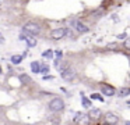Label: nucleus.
<instances>
[{"label": "nucleus", "instance_id": "7ed1b4c3", "mask_svg": "<svg viewBox=\"0 0 130 125\" xmlns=\"http://www.w3.org/2000/svg\"><path fill=\"white\" fill-rule=\"evenodd\" d=\"M74 122H76V125H90L91 119L85 113H77L74 115Z\"/></svg>", "mask_w": 130, "mask_h": 125}, {"label": "nucleus", "instance_id": "423d86ee", "mask_svg": "<svg viewBox=\"0 0 130 125\" xmlns=\"http://www.w3.org/2000/svg\"><path fill=\"white\" fill-rule=\"evenodd\" d=\"M64 36H66V28H56L51 32V38L55 39V40H59Z\"/></svg>", "mask_w": 130, "mask_h": 125}, {"label": "nucleus", "instance_id": "f257e3e1", "mask_svg": "<svg viewBox=\"0 0 130 125\" xmlns=\"http://www.w3.org/2000/svg\"><path fill=\"white\" fill-rule=\"evenodd\" d=\"M23 32L25 33L27 36H37L41 33V25L37 24V22H27L23 27Z\"/></svg>", "mask_w": 130, "mask_h": 125}, {"label": "nucleus", "instance_id": "6ab92c4d", "mask_svg": "<svg viewBox=\"0 0 130 125\" xmlns=\"http://www.w3.org/2000/svg\"><path fill=\"white\" fill-rule=\"evenodd\" d=\"M124 47H126L127 50H130V38H126V40H124Z\"/></svg>", "mask_w": 130, "mask_h": 125}, {"label": "nucleus", "instance_id": "1a4fd4ad", "mask_svg": "<svg viewBox=\"0 0 130 125\" xmlns=\"http://www.w3.org/2000/svg\"><path fill=\"white\" fill-rule=\"evenodd\" d=\"M87 115L90 117V119H99L102 117V113H101V110H98V108H91L90 113H88Z\"/></svg>", "mask_w": 130, "mask_h": 125}, {"label": "nucleus", "instance_id": "ddd939ff", "mask_svg": "<svg viewBox=\"0 0 130 125\" xmlns=\"http://www.w3.org/2000/svg\"><path fill=\"white\" fill-rule=\"evenodd\" d=\"M81 103H83V106H84V107H87V108H91V102L87 99V97L81 96Z\"/></svg>", "mask_w": 130, "mask_h": 125}, {"label": "nucleus", "instance_id": "6e6552de", "mask_svg": "<svg viewBox=\"0 0 130 125\" xmlns=\"http://www.w3.org/2000/svg\"><path fill=\"white\" fill-rule=\"evenodd\" d=\"M60 77H62L64 81H73L74 78H76V72H74L71 68H66V69H63V71H62Z\"/></svg>", "mask_w": 130, "mask_h": 125}, {"label": "nucleus", "instance_id": "20e7f679", "mask_svg": "<svg viewBox=\"0 0 130 125\" xmlns=\"http://www.w3.org/2000/svg\"><path fill=\"white\" fill-rule=\"evenodd\" d=\"M70 25L77 31V32H80V33H87L88 31H90L87 25H84L81 21H78V19H73V21L70 22Z\"/></svg>", "mask_w": 130, "mask_h": 125}, {"label": "nucleus", "instance_id": "9d476101", "mask_svg": "<svg viewBox=\"0 0 130 125\" xmlns=\"http://www.w3.org/2000/svg\"><path fill=\"white\" fill-rule=\"evenodd\" d=\"M41 69V63L39 61H32L31 63V71L34 72V74H38Z\"/></svg>", "mask_w": 130, "mask_h": 125}, {"label": "nucleus", "instance_id": "412c9836", "mask_svg": "<svg viewBox=\"0 0 130 125\" xmlns=\"http://www.w3.org/2000/svg\"><path fill=\"white\" fill-rule=\"evenodd\" d=\"M118 38H119V39H126V35H124V33H122V35H119Z\"/></svg>", "mask_w": 130, "mask_h": 125}, {"label": "nucleus", "instance_id": "5701e85b", "mask_svg": "<svg viewBox=\"0 0 130 125\" xmlns=\"http://www.w3.org/2000/svg\"><path fill=\"white\" fill-rule=\"evenodd\" d=\"M0 74H2V67H0Z\"/></svg>", "mask_w": 130, "mask_h": 125}, {"label": "nucleus", "instance_id": "39448f33", "mask_svg": "<svg viewBox=\"0 0 130 125\" xmlns=\"http://www.w3.org/2000/svg\"><path fill=\"white\" fill-rule=\"evenodd\" d=\"M104 119H105V124L106 125H116L119 122V117L115 113H106L104 115Z\"/></svg>", "mask_w": 130, "mask_h": 125}, {"label": "nucleus", "instance_id": "f03ea898", "mask_svg": "<svg viewBox=\"0 0 130 125\" xmlns=\"http://www.w3.org/2000/svg\"><path fill=\"white\" fill-rule=\"evenodd\" d=\"M48 107L52 113H59V111L64 110V102H63L60 97H55V99H52L51 102H49Z\"/></svg>", "mask_w": 130, "mask_h": 125}, {"label": "nucleus", "instance_id": "f8f14e48", "mask_svg": "<svg viewBox=\"0 0 130 125\" xmlns=\"http://www.w3.org/2000/svg\"><path fill=\"white\" fill-rule=\"evenodd\" d=\"M25 42H27V44H28L29 47L37 46V39L32 38V36H27V35H25Z\"/></svg>", "mask_w": 130, "mask_h": 125}, {"label": "nucleus", "instance_id": "0eeeda50", "mask_svg": "<svg viewBox=\"0 0 130 125\" xmlns=\"http://www.w3.org/2000/svg\"><path fill=\"white\" fill-rule=\"evenodd\" d=\"M101 92L104 93V96H108V97H110V96H113L115 94V88H113L112 85H108V83H102L101 85Z\"/></svg>", "mask_w": 130, "mask_h": 125}, {"label": "nucleus", "instance_id": "4468645a", "mask_svg": "<svg viewBox=\"0 0 130 125\" xmlns=\"http://www.w3.org/2000/svg\"><path fill=\"white\" fill-rule=\"evenodd\" d=\"M20 81H21V83H28V82H31V78H29L28 75L21 74L20 75Z\"/></svg>", "mask_w": 130, "mask_h": 125}, {"label": "nucleus", "instance_id": "aec40b11", "mask_svg": "<svg viewBox=\"0 0 130 125\" xmlns=\"http://www.w3.org/2000/svg\"><path fill=\"white\" fill-rule=\"evenodd\" d=\"M55 54H56L57 60H59V58H60V57H62V56H63V53H62V52H59V50H57V52H55Z\"/></svg>", "mask_w": 130, "mask_h": 125}, {"label": "nucleus", "instance_id": "f3484780", "mask_svg": "<svg viewBox=\"0 0 130 125\" xmlns=\"http://www.w3.org/2000/svg\"><path fill=\"white\" fill-rule=\"evenodd\" d=\"M39 72H42V74H48V72H49V65H46V64H43V65L41 67Z\"/></svg>", "mask_w": 130, "mask_h": 125}, {"label": "nucleus", "instance_id": "b1692460", "mask_svg": "<svg viewBox=\"0 0 130 125\" xmlns=\"http://www.w3.org/2000/svg\"><path fill=\"white\" fill-rule=\"evenodd\" d=\"M105 125H106V124H105Z\"/></svg>", "mask_w": 130, "mask_h": 125}, {"label": "nucleus", "instance_id": "9b49d317", "mask_svg": "<svg viewBox=\"0 0 130 125\" xmlns=\"http://www.w3.org/2000/svg\"><path fill=\"white\" fill-rule=\"evenodd\" d=\"M118 94H119V97H126V96H129L130 94V88H120L118 90Z\"/></svg>", "mask_w": 130, "mask_h": 125}, {"label": "nucleus", "instance_id": "2eb2a0df", "mask_svg": "<svg viewBox=\"0 0 130 125\" xmlns=\"http://www.w3.org/2000/svg\"><path fill=\"white\" fill-rule=\"evenodd\" d=\"M21 61H23V57H21V56L15 54V56H13V57H11V63L13 64H20Z\"/></svg>", "mask_w": 130, "mask_h": 125}, {"label": "nucleus", "instance_id": "a211bd4d", "mask_svg": "<svg viewBox=\"0 0 130 125\" xmlns=\"http://www.w3.org/2000/svg\"><path fill=\"white\" fill-rule=\"evenodd\" d=\"M91 97H92V99H95V100H99V102H104V97H101L98 93H94Z\"/></svg>", "mask_w": 130, "mask_h": 125}, {"label": "nucleus", "instance_id": "dca6fc26", "mask_svg": "<svg viewBox=\"0 0 130 125\" xmlns=\"http://www.w3.org/2000/svg\"><path fill=\"white\" fill-rule=\"evenodd\" d=\"M42 56L45 58H52L53 57V52H52V50H45V52L42 53Z\"/></svg>", "mask_w": 130, "mask_h": 125}, {"label": "nucleus", "instance_id": "4be33fe9", "mask_svg": "<svg viewBox=\"0 0 130 125\" xmlns=\"http://www.w3.org/2000/svg\"><path fill=\"white\" fill-rule=\"evenodd\" d=\"M3 42H4V38H3L2 35H0V43H3Z\"/></svg>", "mask_w": 130, "mask_h": 125}]
</instances>
